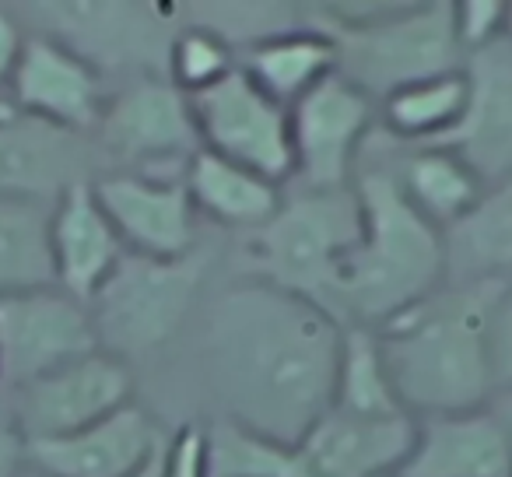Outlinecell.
<instances>
[{"label": "cell", "mask_w": 512, "mask_h": 477, "mask_svg": "<svg viewBox=\"0 0 512 477\" xmlns=\"http://www.w3.org/2000/svg\"><path fill=\"white\" fill-rule=\"evenodd\" d=\"M99 176L92 137L46 127L15 116L0 127V193L8 197L53 200L74 183Z\"/></svg>", "instance_id": "cell-18"}, {"label": "cell", "mask_w": 512, "mask_h": 477, "mask_svg": "<svg viewBox=\"0 0 512 477\" xmlns=\"http://www.w3.org/2000/svg\"><path fill=\"white\" fill-rule=\"evenodd\" d=\"M162 477H207V442L200 425H183L172 432L165 449Z\"/></svg>", "instance_id": "cell-31"}, {"label": "cell", "mask_w": 512, "mask_h": 477, "mask_svg": "<svg viewBox=\"0 0 512 477\" xmlns=\"http://www.w3.org/2000/svg\"><path fill=\"white\" fill-rule=\"evenodd\" d=\"M22 477H50V474H43V470H36V467H25Z\"/></svg>", "instance_id": "cell-37"}, {"label": "cell", "mask_w": 512, "mask_h": 477, "mask_svg": "<svg viewBox=\"0 0 512 477\" xmlns=\"http://www.w3.org/2000/svg\"><path fill=\"white\" fill-rule=\"evenodd\" d=\"M99 172H137L155 179H183L200 151L190 95L165 74H137L109 92L92 130Z\"/></svg>", "instance_id": "cell-7"}, {"label": "cell", "mask_w": 512, "mask_h": 477, "mask_svg": "<svg viewBox=\"0 0 512 477\" xmlns=\"http://www.w3.org/2000/svg\"><path fill=\"white\" fill-rule=\"evenodd\" d=\"M25 36L15 25V18L8 11H0V88L11 85V74H15V64L22 57Z\"/></svg>", "instance_id": "cell-33"}, {"label": "cell", "mask_w": 512, "mask_h": 477, "mask_svg": "<svg viewBox=\"0 0 512 477\" xmlns=\"http://www.w3.org/2000/svg\"><path fill=\"white\" fill-rule=\"evenodd\" d=\"M355 197L362 228L344 260L337 316L344 327L383 330L446 285V250L442 232L407 204L372 151H362Z\"/></svg>", "instance_id": "cell-2"}, {"label": "cell", "mask_w": 512, "mask_h": 477, "mask_svg": "<svg viewBox=\"0 0 512 477\" xmlns=\"http://www.w3.org/2000/svg\"><path fill=\"white\" fill-rule=\"evenodd\" d=\"M446 285L512 281V179L484 186L460 221L442 232Z\"/></svg>", "instance_id": "cell-22"}, {"label": "cell", "mask_w": 512, "mask_h": 477, "mask_svg": "<svg viewBox=\"0 0 512 477\" xmlns=\"http://www.w3.org/2000/svg\"><path fill=\"white\" fill-rule=\"evenodd\" d=\"M362 228L355 183L348 190H292L267 225L225 243V274L267 281L337 316L341 274ZM341 320V316H337Z\"/></svg>", "instance_id": "cell-5"}, {"label": "cell", "mask_w": 512, "mask_h": 477, "mask_svg": "<svg viewBox=\"0 0 512 477\" xmlns=\"http://www.w3.org/2000/svg\"><path fill=\"white\" fill-rule=\"evenodd\" d=\"M453 22L463 53L481 50L509 32V0H460L453 4Z\"/></svg>", "instance_id": "cell-30"}, {"label": "cell", "mask_w": 512, "mask_h": 477, "mask_svg": "<svg viewBox=\"0 0 512 477\" xmlns=\"http://www.w3.org/2000/svg\"><path fill=\"white\" fill-rule=\"evenodd\" d=\"M235 67H239V46L204 25H190L179 36H172L165 50V78L186 95L218 85Z\"/></svg>", "instance_id": "cell-28"}, {"label": "cell", "mask_w": 512, "mask_h": 477, "mask_svg": "<svg viewBox=\"0 0 512 477\" xmlns=\"http://www.w3.org/2000/svg\"><path fill=\"white\" fill-rule=\"evenodd\" d=\"M292 190H348L358 162L376 134V99L341 71L327 74L292 109Z\"/></svg>", "instance_id": "cell-8"}, {"label": "cell", "mask_w": 512, "mask_h": 477, "mask_svg": "<svg viewBox=\"0 0 512 477\" xmlns=\"http://www.w3.org/2000/svg\"><path fill=\"white\" fill-rule=\"evenodd\" d=\"M334 407H344V411L355 414H407L400 407L397 393H393L390 376H386L376 330L344 327Z\"/></svg>", "instance_id": "cell-27"}, {"label": "cell", "mask_w": 512, "mask_h": 477, "mask_svg": "<svg viewBox=\"0 0 512 477\" xmlns=\"http://www.w3.org/2000/svg\"><path fill=\"white\" fill-rule=\"evenodd\" d=\"M341 344L334 313L221 267L172 351L193 369L190 425L228 421L295 446L334 404Z\"/></svg>", "instance_id": "cell-1"}, {"label": "cell", "mask_w": 512, "mask_h": 477, "mask_svg": "<svg viewBox=\"0 0 512 477\" xmlns=\"http://www.w3.org/2000/svg\"><path fill=\"white\" fill-rule=\"evenodd\" d=\"M484 344H488V369L495 397L512 393V281L495 292L484 316Z\"/></svg>", "instance_id": "cell-29"}, {"label": "cell", "mask_w": 512, "mask_h": 477, "mask_svg": "<svg viewBox=\"0 0 512 477\" xmlns=\"http://www.w3.org/2000/svg\"><path fill=\"white\" fill-rule=\"evenodd\" d=\"M8 102L18 116L92 137L109 92L99 64L53 36H25Z\"/></svg>", "instance_id": "cell-13"}, {"label": "cell", "mask_w": 512, "mask_h": 477, "mask_svg": "<svg viewBox=\"0 0 512 477\" xmlns=\"http://www.w3.org/2000/svg\"><path fill=\"white\" fill-rule=\"evenodd\" d=\"M467 102L442 141L484 186L512 179V32L463 57Z\"/></svg>", "instance_id": "cell-14"}, {"label": "cell", "mask_w": 512, "mask_h": 477, "mask_svg": "<svg viewBox=\"0 0 512 477\" xmlns=\"http://www.w3.org/2000/svg\"><path fill=\"white\" fill-rule=\"evenodd\" d=\"M239 71L264 95L292 109L337 71V46L323 29L267 32L239 46Z\"/></svg>", "instance_id": "cell-23"}, {"label": "cell", "mask_w": 512, "mask_h": 477, "mask_svg": "<svg viewBox=\"0 0 512 477\" xmlns=\"http://www.w3.org/2000/svg\"><path fill=\"white\" fill-rule=\"evenodd\" d=\"M225 267V243L207 235L183 260L123 253L116 271L88 299L95 341L130 369L158 365L179 348L204 295Z\"/></svg>", "instance_id": "cell-4"}, {"label": "cell", "mask_w": 512, "mask_h": 477, "mask_svg": "<svg viewBox=\"0 0 512 477\" xmlns=\"http://www.w3.org/2000/svg\"><path fill=\"white\" fill-rule=\"evenodd\" d=\"M92 193L134 257L183 260L204 246L207 232L183 179H155L137 172H99Z\"/></svg>", "instance_id": "cell-12"}, {"label": "cell", "mask_w": 512, "mask_h": 477, "mask_svg": "<svg viewBox=\"0 0 512 477\" xmlns=\"http://www.w3.org/2000/svg\"><path fill=\"white\" fill-rule=\"evenodd\" d=\"M200 148L221 155L271 183H292V120L235 67L228 78L190 95Z\"/></svg>", "instance_id": "cell-9"}, {"label": "cell", "mask_w": 512, "mask_h": 477, "mask_svg": "<svg viewBox=\"0 0 512 477\" xmlns=\"http://www.w3.org/2000/svg\"><path fill=\"white\" fill-rule=\"evenodd\" d=\"M502 285H442L432 299L376 330L386 376L411 418L477 411L495 400L484 316Z\"/></svg>", "instance_id": "cell-3"}, {"label": "cell", "mask_w": 512, "mask_h": 477, "mask_svg": "<svg viewBox=\"0 0 512 477\" xmlns=\"http://www.w3.org/2000/svg\"><path fill=\"white\" fill-rule=\"evenodd\" d=\"M99 351L88 302L57 285L0 295V386L18 390Z\"/></svg>", "instance_id": "cell-10"}, {"label": "cell", "mask_w": 512, "mask_h": 477, "mask_svg": "<svg viewBox=\"0 0 512 477\" xmlns=\"http://www.w3.org/2000/svg\"><path fill=\"white\" fill-rule=\"evenodd\" d=\"M50 211L53 204L0 193V295L50 288Z\"/></svg>", "instance_id": "cell-24"}, {"label": "cell", "mask_w": 512, "mask_h": 477, "mask_svg": "<svg viewBox=\"0 0 512 477\" xmlns=\"http://www.w3.org/2000/svg\"><path fill=\"white\" fill-rule=\"evenodd\" d=\"M123 243L109 225L88 183H74L53 200L50 211V257L53 281L60 292L88 302L102 288V281L123 260Z\"/></svg>", "instance_id": "cell-19"}, {"label": "cell", "mask_w": 512, "mask_h": 477, "mask_svg": "<svg viewBox=\"0 0 512 477\" xmlns=\"http://www.w3.org/2000/svg\"><path fill=\"white\" fill-rule=\"evenodd\" d=\"M414 446L411 414H355L334 407L295 442L309 477H386Z\"/></svg>", "instance_id": "cell-16"}, {"label": "cell", "mask_w": 512, "mask_h": 477, "mask_svg": "<svg viewBox=\"0 0 512 477\" xmlns=\"http://www.w3.org/2000/svg\"><path fill=\"white\" fill-rule=\"evenodd\" d=\"M365 151L383 158L407 204L439 232L460 221L484 193V183L474 176V169L442 144H400L376 127Z\"/></svg>", "instance_id": "cell-20"}, {"label": "cell", "mask_w": 512, "mask_h": 477, "mask_svg": "<svg viewBox=\"0 0 512 477\" xmlns=\"http://www.w3.org/2000/svg\"><path fill=\"white\" fill-rule=\"evenodd\" d=\"M323 29L337 46V71L355 81L372 99L414 81L453 74L463 67V46L456 39L453 4H414L376 18H341Z\"/></svg>", "instance_id": "cell-6"}, {"label": "cell", "mask_w": 512, "mask_h": 477, "mask_svg": "<svg viewBox=\"0 0 512 477\" xmlns=\"http://www.w3.org/2000/svg\"><path fill=\"white\" fill-rule=\"evenodd\" d=\"M29 467V439L18 428L8 393L0 397V477H22Z\"/></svg>", "instance_id": "cell-32"}, {"label": "cell", "mask_w": 512, "mask_h": 477, "mask_svg": "<svg viewBox=\"0 0 512 477\" xmlns=\"http://www.w3.org/2000/svg\"><path fill=\"white\" fill-rule=\"evenodd\" d=\"M183 186L197 207L200 221L218 228V232H228V239H239V235L267 225L285 200L281 183H271V179L256 176V172L242 169L221 155H211L204 148L186 165Z\"/></svg>", "instance_id": "cell-21"}, {"label": "cell", "mask_w": 512, "mask_h": 477, "mask_svg": "<svg viewBox=\"0 0 512 477\" xmlns=\"http://www.w3.org/2000/svg\"><path fill=\"white\" fill-rule=\"evenodd\" d=\"M169 439H172V435H169ZM165 449H169V442H165V446L158 449V453L151 456V460L144 463L141 470H134L130 477H162V474H165Z\"/></svg>", "instance_id": "cell-34"}, {"label": "cell", "mask_w": 512, "mask_h": 477, "mask_svg": "<svg viewBox=\"0 0 512 477\" xmlns=\"http://www.w3.org/2000/svg\"><path fill=\"white\" fill-rule=\"evenodd\" d=\"M15 106H11V102L8 99H4V95H0V127H4V123H11V120H15Z\"/></svg>", "instance_id": "cell-36"}, {"label": "cell", "mask_w": 512, "mask_h": 477, "mask_svg": "<svg viewBox=\"0 0 512 477\" xmlns=\"http://www.w3.org/2000/svg\"><path fill=\"white\" fill-rule=\"evenodd\" d=\"M386 477H397V474H386Z\"/></svg>", "instance_id": "cell-39"}, {"label": "cell", "mask_w": 512, "mask_h": 477, "mask_svg": "<svg viewBox=\"0 0 512 477\" xmlns=\"http://www.w3.org/2000/svg\"><path fill=\"white\" fill-rule=\"evenodd\" d=\"M463 102H467L463 67L439 78L414 81L379 99V130L400 144H435L456 127Z\"/></svg>", "instance_id": "cell-25"}, {"label": "cell", "mask_w": 512, "mask_h": 477, "mask_svg": "<svg viewBox=\"0 0 512 477\" xmlns=\"http://www.w3.org/2000/svg\"><path fill=\"white\" fill-rule=\"evenodd\" d=\"M509 32H512V4H509Z\"/></svg>", "instance_id": "cell-38"}, {"label": "cell", "mask_w": 512, "mask_h": 477, "mask_svg": "<svg viewBox=\"0 0 512 477\" xmlns=\"http://www.w3.org/2000/svg\"><path fill=\"white\" fill-rule=\"evenodd\" d=\"M491 404H495L498 418H502L505 432H509V449H512V393H502V397H495Z\"/></svg>", "instance_id": "cell-35"}, {"label": "cell", "mask_w": 512, "mask_h": 477, "mask_svg": "<svg viewBox=\"0 0 512 477\" xmlns=\"http://www.w3.org/2000/svg\"><path fill=\"white\" fill-rule=\"evenodd\" d=\"M200 428L207 442V477H309L295 446L264 439L228 421Z\"/></svg>", "instance_id": "cell-26"}, {"label": "cell", "mask_w": 512, "mask_h": 477, "mask_svg": "<svg viewBox=\"0 0 512 477\" xmlns=\"http://www.w3.org/2000/svg\"><path fill=\"white\" fill-rule=\"evenodd\" d=\"M397 477H512L509 432L495 404L414 418V446Z\"/></svg>", "instance_id": "cell-17"}, {"label": "cell", "mask_w": 512, "mask_h": 477, "mask_svg": "<svg viewBox=\"0 0 512 477\" xmlns=\"http://www.w3.org/2000/svg\"><path fill=\"white\" fill-rule=\"evenodd\" d=\"M172 428L144 400L57 439L29 442V467L50 477H130L169 442Z\"/></svg>", "instance_id": "cell-15"}, {"label": "cell", "mask_w": 512, "mask_h": 477, "mask_svg": "<svg viewBox=\"0 0 512 477\" xmlns=\"http://www.w3.org/2000/svg\"><path fill=\"white\" fill-rule=\"evenodd\" d=\"M8 393L18 428L29 442L71 435L137 400V372L109 351H92Z\"/></svg>", "instance_id": "cell-11"}]
</instances>
